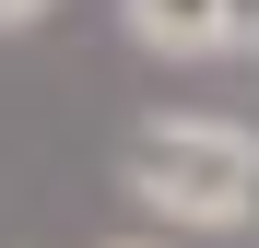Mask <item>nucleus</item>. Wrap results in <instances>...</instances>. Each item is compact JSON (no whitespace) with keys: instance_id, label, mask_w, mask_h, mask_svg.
<instances>
[{"instance_id":"f257e3e1","label":"nucleus","mask_w":259,"mask_h":248,"mask_svg":"<svg viewBox=\"0 0 259 248\" xmlns=\"http://www.w3.org/2000/svg\"><path fill=\"white\" fill-rule=\"evenodd\" d=\"M118 178L142 213L189 225V236H236L259 225V130H236V118H142L118 154Z\"/></svg>"},{"instance_id":"f03ea898","label":"nucleus","mask_w":259,"mask_h":248,"mask_svg":"<svg viewBox=\"0 0 259 248\" xmlns=\"http://www.w3.org/2000/svg\"><path fill=\"white\" fill-rule=\"evenodd\" d=\"M118 24H130V48H153V59H212L224 48L212 0H118Z\"/></svg>"},{"instance_id":"7ed1b4c3","label":"nucleus","mask_w":259,"mask_h":248,"mask_svg":"<svg viewBox=\"0 0 259 248\" xmlns=\"http://www.w3.org/2000/svg\"><path fill=\"white\" fill-rule=\"evenodd\" d=\"M212 24H224V48H247V59H259V0H212Z\"/></svg>"},{"instance_id":"20e7f679","label":"nucleus","mask_w":259,"mask_h":248,"mask_svg":"<svg viewBox=\"0 0 259 248\" xmlns=\"http://www.w3.org/2000/svg\"><path fill=\"white\" fill-rule=\"evenodd\" d=\"M35 12H48V0H0V36H24V24H35Z\"/></svg>"},{"instance_id":"39448f33","label":"nucleus","mask_w":259,"mask_h":248,"mask_svg":"<svg viewBox=\"0 0 259 248\" xmlns=\"http://www.w3.org/2000/svg\"><path fill=\"white\" fill-rule=\"evenodd\" d=\"M106 248H165V236H106Z\"/></svg>"}]
</instances>
